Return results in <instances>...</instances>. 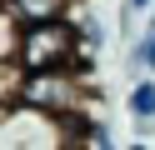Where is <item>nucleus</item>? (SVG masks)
I'll use <instances>...</instances> for the list:
<instances>
[{
    "mask_svg": "<svg viewBox=\"0 0 155 150\" xmlns=\"http://www.w3.org/2000/svg\"><path fill=\"white\" fill-rule=\"evenodd\" d=\"M15 65H20V70H60V65H80V35H75V20L65 15V20L20 25Z\"/></svg>",
    "mask_w": 155,
    "mask_h": 150,
    "instance_id": "nucleus-1",
    "label": "nucleus"
},
{
    "mask_svg": "<svg viewBox=\"0 0 155 150\" xmlns=\"http://www.w3.org/2000/svg\"><path fill=\"white\" fill-rule=\"evenodd\" d=\"M5 5L20 25H40V20H65L75 10V0H5Z\"/></svg>",
    "mask_w": 155,
    "mask_h": 150,
    "instance_id": "nucleus-2",
    "label": "nucleus"
},
{
    "mask_svg": "<svg viewBox=\"0 0 155 150\" xmlns=\"http://www.w3.org/2000/svg\"><path fill=\"white\" fill-rule=\"evenodd\" d=\"M125 110H130L135 125H155V75H140L125 90Z\"/></svg>",
    "mask_w": 155,
    "mask_h": 150,
    "instance_id": "nucleus-3",
    "label": "nucleus"
},
{
    "mask_svg": "<svg viewBox=\"0 0 155 150\" xmlns=\"http://www.w3.org/2000/svg\"><path fill=\"white\" fill-rule=\"evenodd\" d=\"M130 70L135 75H155V30H140V40L130 45Z\"/></svg>",
    "mask_w": 155,
    "mask_h": 150,
    "instance_id": "nucleus-4",
    "label": "nucleus"
},
{
    "mask_svg": "<svg viewBox=\"0 0 155 150\" xmlns=\"http://www.w3.org/2000/svg\"><path fill=\"white\" fill-rule=\"evenodd\" d=\"M15 45H20V20L10 15V5H0V60H15Z\"/></svg>",
    "mask_w": 155,
    "mask_h": 150,
    "instance_id": "nucleus-5",
    "label": "nucleus"
},
{
    "mask_svg": "<svg viewBox=\"0 0 155 150\" xmlns=\"http://www.w3.org/2000/svg\"><path fill=\"white\" fill-rule=\"evenodd\" d=\"M15 90H20V65L15 60H0V105H10Z\"/></svg>",
    "mask_w": 155,
    "mask_h": 150,
    "instance_id": "nucleus-6",
    "label": "nucleus"
},
{
    "mask_svg": "<svg viewBox=\"0 0 155 150\" xmlns=\"http://www.w3.org/2000/svg\"><path fill=\"white\" fill-rule=\"evenodd\" d=\"M150 5H155V0H125V15H145Z\"/></svg>",
    "mask_w": 155,
    "mask_h": 150,
    "instance_id": "nucleus-7",
    "label": "nucleus"
},
{
    "mask_svg": "<svg viewBox=\"0 0 155 150\" xmlns=\"http://www.w3.org/2000/svg\"><path fill=\"white\" fill-rule=\"evenodd\" d=\"M145 30H155V5H150V10H145Z\"/></svg>",
    "mask_w": 155,
    "mask_h": 150,
    "instance_id": "nucleus-8",
    "label": "nucleus"
}]
</instances>
